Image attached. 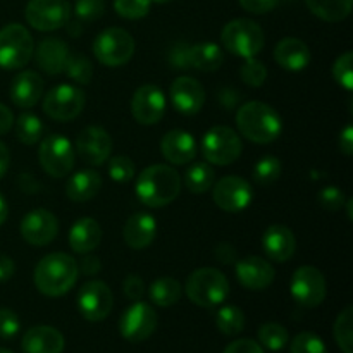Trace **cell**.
<instances>
[{"mask_svg":"<svg viewBox=\"0 0 353 353\" xmlns=\"http://www.w3.org/2000/svg\"><path fill=\"white\" fill-rule=\"evenodd\" d=\"M214 254H216L217 261L223 262V264H234L238 259L236 248L231 243H219L216 247V250H214Z\"/></svg>","mask_w":353,"mask_h":353,"instance_id":"obj_52","label":"cell"},{"mask_svg":"<svg viewBox=\"0 0 353 353\" xmlns=\"http://www.w3.org/2000/svg\"><path fill=\"white\" fill-rule=\"evenodd\" d=\"M290 292L293 300L305 309L319 307L326 299V278L314 265H302L293 272Z\"/></svg>","mask_w":353,"mask_h":353,"instance_id":"obj_12","label":"cell"},{"mask_svg":"<svg viewBox=\"0 0 353 353\" xmlns=\"http://www.w3.org/2000/svg\"><path fill=\"white\" fill-rule=\"evenodd\" d=\"M234 264H236L238 281L247 290H254V292L265 290L274 281V268L265 259L248 255Z\"/></svg>","mask_w":353,"mask_h":353,"instance_id":"obj_20","label":"cell"},{"mask_svg":"<svg viewBox=\"0 0 353 353\" xmlns=\"http://www.w3.org/2000/svg\"><path fill=\"white\" fill-rule=\"evenodd\" d=\"M78 31H79V33H81V24H78ZM69 33L76 34V30H69Z\"/></svg>","mask_w":353,"mask_h":353,"instance_id":"obj_61","label":"cell"},{"mask_svg":"<svg viewBox=\"0 0 353 353\" xmlns=\"http://www.w3.org/2000/svg\"><path fill=\"white\" fill-rule=\"evenodd\" d=\"M224 353H264V350L257 341L243 338V340H236L228 345Z\"/></svg>","mask_w":353,"mask_h":353,"instance_id":"obj_51","label":"cell"},{"mask_svg":"<svg viewBox=\"0 0 353 353\" xmlns=\"http://www.w3.org/2000/svg\"><path fill=\"white\" fill-rule=\"evenodd\" d=\"M102 241V228L92 217H81L69 231V247L74 254L86 255L95 250Z\"/></svg>","mask_w":353,"mask_h":353,"instance_id":"obj_28","label":"cell"},{"mask_svg":"<svg viewBox=\"0 0 353 353\" xmlns=\"http://www.w3.org/2000/svg\"><path fill=\"white\" fill-rule=\"evenodd\" d=\"M148 296L159 307H171L181 299V285L174 278L155 279L148 288Z\"/></svg>","mask_w":353,"mask_h":353,"instance_id":"obj_32","label":"cell"},{"mask_svg":"<svg viewBox=\"0 0 353 353\" xmlns=\"http://www.w3.org/2000/svg\"><path fill=\"white\" fill-rule=\"evenodd\" d=\"M123 290H124V295H126L130 300H133V302L141 300L145 295L143 279L137 274H130L126 279H124Z\"/></svg>","mask_w":353,"mask_h":353,"instance_id":"obj_49","label":"cell"},{"mask_svg":"<svg viewBox=\"0 0 353 353\" xmlns=\"http://www.w3.org/2000/svg\"><path fill=\"white\" fill-rule=\"evenodd\" d=\"M38 159L47 174L52 178H64L74 168V145L62 134H48L41 140Z\"/></svg>","mask_w":353,"mask_h":353,"instance_id":"obj_9","label":"cell"},{"mask_svg":"<svg viewBox=\"0 0 353 353\" xmlns=\"http://www.w3.org/2000/svg\"><path fill=\"white\" fill-rule=\"evenodd\" d=\"M259 341L271 352H279L288 343V331L278 323H265L259 330Z\"/></svg>","mask_w":353,"mask_h":353,"instance_id":"obj_38","label":"cell"},{"mask_svg":"<svg viewBox=\"0 0 353 353\" xmlns=\"http://www.w3.org/2000/svg\"><path fill=\"white\" fill-rule=\"evenodd\" d=\"M43 123L37 114L23 112L16 119V137L21 143L34 145L43 137Z\"/></svg>","mask_w":353,"mask_h":353,"instance_id":"obj_35","label":"cell"},{"mask_svg":"<svg viewBox=\"0 0 353 353\" xmlns=\"http://www.w3.org/2000/svg\"><path fill=\"white\" fill-rule=\"evenodd\" d=\"M290 350H292V353H327L324 341L316 333H310V331H303V333L296 334L293 338Z\"/></svg>","mask_w":353,"mask_h":353,"instance_id":"obj_45","label":"cell"},{"mask_svg":"<svg viewBox=\"0 0 353 353\" xmlns=\"http://www.w3.org/2000/svg\"><path fill=\"white\" fill-rule=\"evenodd\" d=\"M78 269L85 276H95V274H99L100 269H102V264H100L99 257H93V255L90 257V255L86 254L85 257L81 259V262H79Z\"/></svg>","mask_w":353,"mask_h":353,"instance_id":"obj_53","label":"cell"},{"mask_svg":"<svg viewBox=\"0 0 353 353\" xmlns=\"http://www.w3.org/2000/svg\"><path fill=\"white\" fill-rule=\"evenodd\" d=\"M134 192H137V199L143 205L159 209V207L169 205L178 199L179 192H181V178L171 165H148L138 176Z\"/></svg>","mask_w":353,"mask_h":353,"instance_id":"obj_1","label":"cell"},{"mask_svg":"<svg viewBox=\"0 0 353 353\" xmlns=\"http://www.w3.org/2000/svg\"><path fill=\"white\" fill-rule=\"evenodd\" d=\"M165 103V95L159 86L143 85L133 93L131 114L138 124L154 126L164 117Z\"/></svg>","mask_w":353,"mask_h":353,"instance_id":"obj_17","label":"cell"},{"mask_svg":"<svg viewBox=\"0 0 353 353\" xmlns=\"http://www.w3.org/2000/svg\"><path fill=\"white\" fill-rule=\"evenodd\" d=\"M65 340L62 333L50 326L31 327L24 333L21 348L24 353H62Z\"/></svg>","mask_w":353,"mask_h":353,"instance_id":"obj_26","label":"cell"},{"mask_svg":"<svg viewBox=\"0 0 353 353\" xmlns=\"http://www.w3.org/2000/svg\"><path fill=\"white\" fill-rule=\"evenodd\" d=\"M212 199L226 212H241L254 200V188L240 176H224L214 186Z\"/></svg>","mask_w":353,"mask_h":353,"instance_id":"obj_15","label":"cell"},{"mask_svg":"<svg viewBox=\"0 0 353 353\" xmlns=\"http://www.w3.org/2000/svg\"><path fill=\"white\" fill-rule=\"evenodd\" d=\"M238 92H234V90L231 88H224L223 92H221V102H223V105L226 107V109H233L234 105H236V100H231V97H236Z\"/></svg>","mask_w":353,"mask_h":353,"instance_id":"obj_58","label":"cell"},{"mask_svg":"<svg viewBox=\"0 0 353 353\" xmlns=\"http://www.w3.org/2000/svg\"><path fill=\"white\" fill-rule=\"evenodd\" d=\"M12 126H14L12 110H10L7 105H3V103H0V137L9 133Z\"/></svg>","mask_w":353,"mask_h":353,"instance_id":"obj_56","label":"cell"},{"mask_svg":"<svg viewBox=\"0 0 353 353\" xmlns=\"http://www.w3.org/2000/svg\"><path fill=\"white\" fill-rule=\"evenodd\" d=\"M240 134L228 126H214L203 134L202 155L209 164L230 165L238 161L241 155Z\"/></svg>","mask_w":353,"mask_h":353,"instance_id":"obj_8","label":"cell"},{"mask_svg":"<svg viewBox=\"0 0 353 353\" xmlns=\"http://www.w3.org/2000/svg\"><path fill=\"white\" fill-rule=\"evenodd\" d=\"M7 217H9V205H7L6 196H3L2 193H0V226H2V224L6 223Z\"/></svg>","mask_w":353,"mask_h":353,"instance_id":"obj_59","label":"cell"},{"mask_svg":"<svg viewBox=\"0 0 353 353\" xmlns=\"http://www.w3.org/2000/svg\"><path fill=\"white\" fill-rule=\"evenodd\" d=\"M74 152L83 162L97 168L109 161L112 152V138L103 128L86 126L76 138Z\"/></svg>","mask_w":353,"mask_h":353,"instance_id":"obj_16","label":"cell"},{"mask_svg":"<svg viewBox=\"0 0 353 353\" xmlns=\"http://www.w3.org/2000/svg\"><path fill=\"white\" fill-rule=\"evenodd\" d=\"M152 2L154 3H169V2H172V0H152Z\"/></svg>","mask_w":353,"mask_h":353,"instance_id":"obj_60","label":"cell"},{"mask_svg":"<svg viewBox=\"0 0 353 353\" xmlns=\"http://www.w3.org/2000/svg\"><path fill=\"white\" fill-rule=\"evenodd\" d=\"M196 141L192 133L183 130H171L162 137L161 152L168 162L185 165L196 157Z\"/></svg>","mask_w":353,"mask_h":353,"instance_id":"obj_21","label":"cell"},{"mask_svg":"<svg viewBox=\"0 0 353 353\" xmlns=\"http://www.w3.org/2000/svg\"><path fill=\"white\" fill-rule=\"evenodd\" d=\"M123 236L128 247L133 250H143V248L150 247L157 236V221L152 214H134L124 224Z\"/></svg>","mask_w":353,"mask_h":353,"instance_id":"obj_24","label":"cell"},{"mask_svg":"<svg viewBox=\"0 0 353 353\" xmlns=\"http://www.w3.org/2000/svg\"><path fill=\"white\" fill-rule=\"evenodd\" d=\"M262 248L265 255L274 262H286L296 250V240L293 231L283 224H272L262 236Z\"/></svg>","mask_w":353,"mask_h":353,"instance_id":"obj_23","label":"cell"},{"mask_svg":"<svg viewBox=\"0 0 353 353\" xmlns=\"http://www.w3.org/2000/svg\"><path fill=\"white\" fill-rule=\"evenodd\" d=\"M33 52V37L23 24L12 23L0 30V68L7 71L24 68Z\"/></svg>","mask_w":353,"mask_h":353,"instance_id":"obj_6","label":"cell"},{"mask_svg":"<svg viewBox=\"0 0 353 353\" xmlns=\"http://www.w3.org/2000/svg\"><path fill=\"white\" fill-rule=\"evenodd\" d=\"M86 103L85 92L74 85H57L45 95L43 112L50 119L68 123L83 112Z\"/></svg>","mask_w":353,"mask_h":353,"instance_id":"obj_10","label":"cell"},{"mask_svg":"<svg viewBox=\"0 0 353 353\" xmlns=\"http://www.w3.org/2000/svg\"><path fill=\"white\" fill-rule=\"evenodd\" d=\"M0 353H12V352H9V350H6V348H0Z\"/></svg>","mask_w":353,"mask_h":353,"instance_id":"obj_62","label":"cell"},{"mask_svg":"<svg viewBox=\"0 0 353 353\" xmlns=\"http://www.w3.org/2000/svg\"><path fill=\"white\" fill-rule=\"evenodd\" d=\"M314 16L327 23H340L352 12L353 0H305Z\"/></svg>","mask_w":353,"mask_h":353,"instance_id":"obj_31","label":"cell"},{"mask_svg":"<svg viewBox=\"0 0 353 353\" xmlns=\"http://www.w3.org/2000/svg\"><path fill=\"white\" fill-rule=\"evenodd\" d=\"M236 126L240 134L259 145L272 143L283 133V119L278 110L257 100L243 103L238 109Z\"/></svg>","mask_w":353,"mask_h":353,"instance_id":"obj_3","label":"cell"},{"mask_svg":"<svg viewBox=\"0 0 353 353\" xmlns=\"http://www.w3.org/2000/svg\"><path fill=\"white\" fill-rule=\"evenodd\" d=\"M105 14V0H76L74 16L79 23H92Z\"/></svg>","mask_w":353,"mask_h":353,"instance_id":"obj_44","label":"cell"},{"mask_svg":"<svg viewBox=\"0 0 353 353\" xmlns=\"http://www.w3.org/2000/svg\"><path fill=\"white\" fill-rule=\"evenodd\" d=\"M216 326L226 336H236L245 327V314L236 305H224L216 314Z\"/></svg>","mask_w":353,"mask_h":353,"instance_id":"obj_34","label":"cell"},{"mask_svg":"<svg viewBox=\"0 0 353 353\" xmlns=\"http://www.w3.org/2000/svg\"><path fill=\"white\" fill-rule=\"evenodd\" d=\"M64 72L69 79L78 85H88L93 78V65L83 54H69L65 61Z\"/></svg>","mask_w":353,"mask_h":353,"instance_id":"obj_37","label":"cell"},{"mask_svg":"<svg viewBox=\"0 0 353 353\" xmlns=\"http://www.w3.org/2000/svg\"><path fill=\"white\" fill-rule=\"evenodd\" d=\"M109 164H107V172H109L110 179L116 183H130L134 178V164L130 157L126 155H116V157H109Z\"/></svg>","mask_w":353,"mask_h":353,"instance_id":"obj_42","label":"cell"},{"mask_svg":"<svg viewBox=\"0 0 353 353\" xmlns=\"http://www.w3.org/2000/svg\"><path fill=\"white\" fill-rule=\"evenodd\" d=\"M157 323L159 317L154 307L137 300L121 316L119 333L131 343H141L154 334Z\"/></svg>","mask_w":353,"mask_h":353,"instance_id":"obj_13","label":"cell"},{"mask_svg":"<svg viewBox=\"0 0 353 353\" xmlns=\"http://www.w3.org/2000/svg\"><path fill=\"white\" fill-rule=\"evenodd\" d=\"M317 200H319L323 209L334 212V210L343 209L345 202H347V196H345V193L341 192L340 188H336V186H326V188H323L319 192Z\"/></svg>","mask_w":353,"mask_h":353,"instance_id":"obj_46","label":"cell"},{"mask_svg":"<svg viewBox=\"0 0 353 353\" xmlns=\"http://www.w3.org/2000/svg\"><path fill=\"white\" fill-rule=\"evenodd\" d=\"M333 78L336 79L338 85L343 86L347 92H352L353 88V54L345 52L334 61L333 65Z\"/></svg>","mask_w":353,"mask_h":353,"instance_id":"obj_43","label":"cell"},{"mask_svg":"<svg viewBox=\"0 0 353 353\" xmlns=\"http://www.w3.org/2000/svg\"><path fill=\"white\" fill-rule=\"evenodd\" d=\"M21 330V321L14 310L7 307H0V338L2 340H10L16 336Z\"/></svg>","mask_w":353,"mask_h":353,"instance_id":"obj_47","label":"cell"},{"mask_svg":"<svg viewBox=\"0 0 353 353\" xmlns=\"http://www.w3.org/2000/svg\"><path fill=\"white\" fill-rule=\"evenodd\" d=\"M71 14L68 0H30L24 10L28 24L43 33L68 26Z\"/></svg>","mask_w":353,"mask_h":353,"instance_id":"obj_11","label":"cell"},{"mask_svg":"<svg viewBox=\"0 0 353 353\" xmlns=\"http://www.w3.org/2000/svg\"><path fill=\"white\" fill-rule=\"evenodd\" d=\"M334 340L343 353H353V309L347 307L334 321Z\"/></svg>","mask_w":353,"mask_h":353,"instance_id":"obj_36","label":"cell"},{"mask_svg":"<svg viewBox=\"0 0 353 353\" xmlns=\"http://www.w3.org/2000/svg\"><path fill=\"white\" fill-rule=\"evenodd\" d=\"M79 314L90 323H100L110 314L114 296L109 286L103 281H88L79 288L76 299Z\"/></svg>","mask_w":353,"mask_h":353,"instance_id":"obj_14","label":"cell"},{"mask_svg":"<svg viewBox=\"0 0 353 353\" xmlns=\"http://www.w3.org/2000/svg\"><path fill=\"white\" fill-rule=\"evenodd\" d=\"M45 83L37 71H21L19 74L14 76L10 83L9 95L14 105L21 109H30L37 105L38 100L41 99Z\"/></svg>","mask_w":353,"mask_h":353,"instance_id":"obj_22","label":"cell"},{"mask_svg":"<svg viewBox=\"0 0 353 353\" xmlns=\"http://www.w3.org/2000/svg\"><path fill=\"white\" fill-rule=\"evenodd\" d=\"M78 262L64 252H54L41 259L34 268L33 281L45 296H62L78 281Z\"/></svg>","mask_w":353,"mask_h":353,"instance_id":"obj_2","label":"cell"},{"mask_svg":"<svg viewBox=\"0 0 353 353\" xmlns=\"http://www.w3.org/2000/svg\"><path fill=\"white\" fill-rule=\"evenodd\" d=\"M185 290L195 305L214 309L223 305L230 296V281L219 269L200 268L188 276Z\"/></svg>","mask_w":353,"mask_h":353,"instance_id":"obj_4","label":"cell"},{"mask_svg":"<svg viewBox=\"0 0 353 353\" xmlns=\"http://www.w3.org/2000/svg\"><path fill=\"white\" fill-rule=\"evenodd\" d=\"M221 41H223V47L233 55L250 59L257 57L259 52L264 48L265 37L262 28L255 21L240 17V19L230 21L223 28Z\"/></svg>","mask_w":353,"mask_h":353,"instance_id":"obj_5","label":"cell"},{"mask_svg":"<svg viewBox=\"0 0 353 353\" xmlns=\"http://www.w3.org/2000/svg\"><path fill=\"white\" fill-rule=\"evenodd\" d=\"M169 97L178 112L185 116H195L202 110L203 102H205V90L202 83L190 76H181L174 79L169 90Z\"/></svg>","mask_w":353,"mask_h":353,"instance_id":"obj_19","label":"cell"},{"mask_svg":"<svg viewBox=\"0 0 353 353\" xmlns=\"http://www.w3.org/2000/svg\"><path fill=\"white\" fill-rule=\"evenodd\" d=\"M338 147H340V152L343 155H350L353 154V126L348 124L340 134V140H338Z\"/></svg>","mask_w":353,"mask_h":353,"instance_id":"obj_54","label":"cell"},{"mask_svg":"<svg viewBox=\"0 0 353 353\" xmlns=\"http://www.w3.org/2000/svg\"><path fill=\"white\" fill-rule=\"evenodd\" d=\"M214 169L209 162H195L185 172V185L192 193H205L214 186Z\"/></svg>","mask_w":353,"mask_h":353,"instance_id":"obj_33","label":"cell"},{"mask_svg":"<svg viewBox=\"0 0 353 353\" xmlns=\"http://www.w3.org/2000/svg\"><path fill=\"white\" fill-rule=\"evenodd\" d=\"M100 188H102V176L93 169H81L69 176L65 183V195L71 202L81 203L99 195Z\"/></svg>","mask_w":353,"mask_h":353,"instance_id":"obj_29","label":"cell"},{"mask_svg":"<svg viewBox=\"0 0 353 353\" xmlns=\"http://www.w3.org/2000/svg\"><path fill=\"white\" fill-rule=\"evenodd\" d=\"M10 165V152L3 141H0V179L7 174Z\"/></svg>","mask_w":353,"mask_h":353,"instance_id":"obj_57","label":"cell"},{"mask_svg":"<svg viewBox=\"0 0 353 353\" xmlns=\"http://www.w3.org/2000/svg\"><path fill=\"white\" fill-rule=\"evenodd\" d=\"M34 59H37L38 68L47 74H61L64 72L65 61L69 55V47L64 40L57 37L43 38L38 43L37 52H33Z\"/></svg>","mask_w":353,"mask_h":353,"instance_id":"obj_25","label":"cell"},{"mask_svg":"<svg viewBox=\"0 0 353 353\" xmlns=\"http://www.w3.org/2000/svg\"><path fill=\"white\" fill-rule=\"evenodd\" d=\"M224 52L212 41L190 45V65L203 72H214L223 65Z\"/></svg>","mask_w":353,"mask_h":353,"instance_id":"obj_30","label":"cell"},{"mask_svg":"<svg viewBox=\"0 0 353 353\" xmlns=\"http://www.w3.org/2000/svg\"><path fill=\"white\" fill-rule=\"evenodd\" d=\"M168 61L176 71H185V69L192 68L190 65V45L185 43V41H178V43L172 45V48L169 50Z\"/></svg>","mask_w":353,"mask_h":353,"instance_id":"obj_48","label":"cell"},{"mask_svg":"<svg viewBox=\"0 0 353 353\" xmlns=\"http://www.w3.org/2000/svg\"><path fill=\"white\" fill-rule=\"evenodd\" d=\"M152 0H114V10L124 19H143L148 16Z\"/></svg>","mask_w":353,"mask_h":353,"instance_id":"obj_41","label":"cell"},{"mask_svg":"<svg viewBox=\"0 0 353 353\" xmlns=\"http://www.w3.org/2000/svg\"><path fill=\"white\" fill-rule=\"evenodd\" d=\"M281 172V161L274 155H265L254 165V179L262 186H269L278 181Z\"/></svg>","mask_w":353,"mask_h":353,"instance_id":"obj_39","label":"cell"},{"mask_svg":"<svg viewBox=\"0 0 353 353\" xmlns=\"http://www.w3.org/2000/svg\"><path fill=\"white\" fill-rule=\"evenodd\" d=\"M240 76L245 85L252 86V88H259L268 79V68L257 57L245 59V64L240 68Z\"/></svg>","mask_w":353,"mask_h":353,"instance_id":"obj_40","label":"cell"},{"mask_svg":"<svg viewBox=\"0 0 353 353\" xmlns=\"http://www.w3.org/2000/svg\"><path fill=\"white\" fill-rule=\"evenodd\" d=\"M93 55L107 68L128 64L134 54V40L123 28H109L93 41Z\"/></svg>","mask_w":353,"mask_h":353,"instance_id":"obj_7","label":"cell"},{"mask_svg":"<svg viewBox=\"0 0 353 353\" xmlns=\"http://www.w3.org/2000/svg\"><path fill=\"white\" fill-rule=\"evenodd\" d=\"M274 59L286 71H303L312 61L309 47L299 38H283L274 48Z\"/></svg>","mask_w":353,"mask_h":353,"instance_id":"obj_27","label":"cell"},{"mask_svg":"<svg viewBox=\"0 0 353 353\" xmlns=\"http://www.w3.org/2000/svg\"><path fill=\"white\" fill-rule=\"evenodd\" d=\"M14 272H16V264H14L12 259L7 257V255H0V283L9 281Z\"/></svg>","mask_w":353,"mask_h":353,"instance_id":"obj_55","label":"cell"},{"mask_svg":"<svg viewBox=\"0 0 353 353\" xmlns=\"http://www.w3.org/2000/svg\"><path fill=\"white\" fill-rule=\"evenodd\" d=\"M19 231L26 243L33 247H45L57 236L59 221L50 210L34 209L23 217Z\"/></svg>","mask_w":353,"mask_h":353,"instance_id":"obj_18","label":"cell"},{"mask_svg":"<svg viewBox=\"0 0 353 353\" xmlns=\"http://www.w3.org/2000/svg\"><path fill=\"white\" fill-rule=\"evenodd\" d=\"M238 2H240V6L243 7L247 12L265 14V12H271L272 9H276L279 0H238Z\"/></svg>","mask_w":353,"mask_h":353,"instance_id":"obj_50","label":"cell"}]
</instances>
